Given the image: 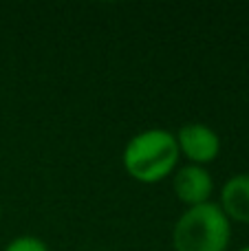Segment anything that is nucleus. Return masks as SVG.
Here are the masks:
<instances>
[{"mask_svg": "<svg viewBox=\"0 0 249 251\" xmlns=\"http://www.w3.org/2000/svg\"><path fill=\"white\" fill-rule=\"evenodd\" d=\"M179 146L174 132L166 128H148L130 137L124 148V168L128 176L144 185H154L172 176L179 168Z\"/></svg>", "mask_w": 249, "mask_h": 251, "instance_id": "1", "label": "nucleus"}, {"mask_svg": "<svg viewBox=\"0 0 249 251\" xmlns=\"http://www.w3.org/2000/svg\"><path fill=\"white\" fill-rule=\"evenodd\" d=\"M232 240V221L219 203L188 207L174 223V251H227Z\"/></svg>", "mask_w": 249, "mask_h": 251, "instance_id": "2", "label": "nucleus"}, {"mask_svg": "<svg viewBox=\"0 0 249 251\" xmlns=\"http://www.w3.org/2000/svg\"><path fill=\"white\" fill-rule=\"evenodd\" d=\"M176 137V146H179V154L183 156L188 163L203 165L216 161L221 154V137L214 128L201 122H188L179 128Z\"/></svg>", "mask_w": 249, "mask_h": 251, "instance_id": "3", "label": "nucleus"}, {"mask_svg": "<svg viewBox=\"0 0 249 251\" xmlns=\"http://www.w3.org/2000/svg\"><path fill=\"white\" fill-rule=\"evenodd\" d=\"M172 190L183 205L197 207V205L212 203L214 178H212L210 170L203 168V165L185 163L176 168L172 174Z\"/></svg>", "mask_w": 249, "mask_h": 251, "instance_id": "4", "label": "nucleus"}, {"mask_svg": "<svg viewBox=\"0 0 249 251\" xmlns=\"http://www.w3.org/2000/svg\"><path fill=\"white\" fill-rule=\"evenodd\" d=\"M219 207L229 221L249 225V172L234 174L221 187Z\"/></svg>", "mask_w": 249, "mask_h": 251, "instance_id": "5", "label": "nucleus"}, {"mask_svg": "<svg viewBox=\"0 0 249 251\" xmlns=\"http://www.w3.org/2000/svg\"><path fill=\"white\" fill-rule=\"evenodd\" d=\"M2 251H51V249L38 236H18Z\"/></svg>", "mask_w": 249, "mask_h": 251, "instance_id": "6", "label": "nucleus"}, {"mask_svg": "<svg viewBox=\"0 0 249 251\" xmlns=\"http://www.w3.org/2000/svg\"><path fill=\"white\" fill-rule=\"evenodd\" d=\"M0 221H2V205H0Z\"/></svg>", "mask_w": 249, "mask_h": 251, "instance_id": "7", "label": "nucleus"}, {"mask_svg": "<svg viewBox=\"0 0 249 251\" xmlns=\"http://www.w3.org/2000/svg\"><path fill=\"white\" fill-rule=\"evenodd\" d=\"M238 251H249V247H243V249H238Z\"/></svg>", "mask_w": 249, "mask_h": 251, "instance_id": "8", "label": "nucleus"}, {"mask_svg": "<svg viewBox=\"0 0 249 251\" xmlns=\"http://www.w3.org/2000/svg\"><path fill=\"white\" fill-rule=\"evenodd\" d=\"M100 251H108V249H100Z\"/></svg>", "mask_w": 249, "mask_h": 251, "instance_id": "9", "label": "nucleus"}]
</instances>
